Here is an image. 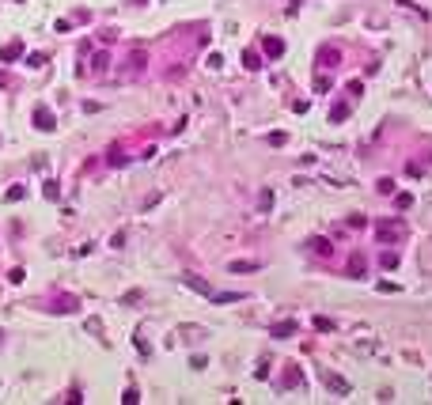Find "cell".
I'll list each match as a JSON object with an SVG mask.
<instances>
[{
  "mask_svg": "<svg viewBox=\"0 0 432 405\" xmlns=\"http://www.w3.org/2000/svg\"><path fill=\"white\" fill-rule=\"evenodd\" d=\"M311 246H315V250H319V254H330V242H326V239H315Z\"/></svg>",
  "mask_w": 432,
  "mask_h": 405,
  "instance_id": "obj_9",
  "label": "cell"
},
{
  "mask_svg": "<svg viewBox=\"0 0 432 405\" xmlns=\"http://www.w3.org/2000/svg\"><path fill=\"white\" fill-rule=\"evenodd\" d=\"M319 61H322V65H326V69H334L337 61H341V53H337L334 46H322V50H319Z\"/></svg>",
  "mask_w": 432,
  "mask_h": 405,
  "instance_id": "obj_2",
  "label": "cell"
},
{
  "mask_svg": "<svg viewBox=\"0 0 432 405\" xmlns=\"http://www.w3.org/2000/svg\"><path fill=\"white\" fill-rule=\"evenodd\" d=\"M266 53L269 57H281V53H285V42H281V38H266Z\"/></svg>",
  "mask_w": 432,
  "mask_h": 405,
  "instance_id": "obj_3",
  "label": "cell"
},
{
  "mask_svg": "<svg viewBox=\"0 0 432 405\" xmlns=\"http://www.w3.org/2000/svg\"><path fill=\"white\" fill-rule=\"evenodd\" d=\"M247 269H258L254 261H232V273H247Z\"/></svg>",
  "mask_w": 432,
  "mask_h": 405,
  "instance_id": "obj_7",
  "label": "cell"
},
{
  "mask_svg": "<svg viewBox=\"0 0 432 405\" xmlns=\"http://www.w3.org/2000/svg\"><path fill=\"white\" fill-rule=\"evenodd\" d=\"M273 333L277 337H288V333H296V326H292V322H288V326H273Z\"/></svg>",
  "mask_w": 432,
  "mask_h": 405,
  "instance_id": "obj_8",
  "label": "cell"
},
{
  "mask_svg": "<svg viewBox=\"0 0 432 405\" xmlns=\"http://www.w3.org/2000/svg\"><path fill=\"white\" fill-rule=\"evenodd\" d=\"M322 379H326V386H330V390H337V394H349V386L337 379V375H322Z\"/></svg>",
  "mask_w": 432,
  "mask_h": 405,
  "instance_id": "obj_5",
  "label": "cell"
},
{
  "mask_svg": "<svg viewBox=\"0 0 432 405\" xmlns=\"http://www.w3.org/2000/svg\"><path fill=\"white\" fill-rule=\"evenodd\" d=\"M35 121H38V129H53V114L50 110H35Z\"/></svg>",
  "mask_w": 432,
  "mask_h": 405,
  "instance_id": "obj_4",
  "label": "cell"
},
{
  "mask_svg": "<svg viewBox=\"0 0 432 405\" xmlns=\"http://www.w3.org/2000/svg\"><path fill=\"white\" fill-rule=\"evenodd\" d=\"M375 235H379V239H402V235H406V224H402V220H394V224H379V227H375Z\"/></svg>",
  "mask_w": 432,
  "mask_h": 405,
  "instance_id": "obj_1",
  "label": "cell"
},
{
  "mask_svg": "<svg viewBox=\"0 0 432 405\" xmlns=\"http://www.w3.org/2000/svg\"><path fill=\"white\" fill-rule=\"evenodd\" d=\"M349 273H353V276L364 273V254H353V258H349Z\"/></svg>",
  "mask_w": 432,
  "mask_h": 405,
  "instance_id": "obj_6",
  "label": "cell"
}]
</instances>
